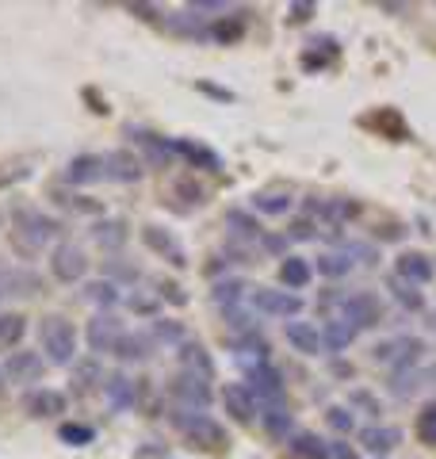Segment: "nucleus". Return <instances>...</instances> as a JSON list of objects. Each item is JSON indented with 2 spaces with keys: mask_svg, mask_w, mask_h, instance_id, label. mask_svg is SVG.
Listing matches in <instances>:
<instances>
[{
  "mask_svg": "<svg viewBox=\"0 0 436 459\" xmlns=\"http://www.w3.org/2000/svg\"><path fill=\"white\" fill-rule=\"evenodd\" d=\"M39 337H42V352H47L50 364H57V368L73 364V356H77V329H73L69 318H62V314L42 318Z\"/></svg>",
  "mask_w": 436,
  "mask_h": 459,
  "instance_id": "1",
  "label": "nucleus"
},
{
  "mask_svg": "<svg viewBox=\"0 0 436 459\" xmlns=\"http://www.w3.org/2000/svg\"><path fill=\"white\" fill-rule=\"evenodd\" d=\"M57 226L54 219H47L42 211H31V207H20L16 211V249L23 253H39L50 246V238H57Z\"/></svg>",
  "mask_w": 436,
  "mask_h": 459,
  "instance_id": "2",
  "label": "nucleus"
},
{
  "mask_svg": "<svg viewBox=\"0 0 436 459\" xmlns=\"http://www.w3.org/2000/svg\"><path fill=\"white\" fill-rule=\"evenodd\" d=\"M169 418H172V425H177L187 440L199 444V448H203V444H207V448H222V444H226V429L218 425L211 413H196V410H180L177 406V413H169Z\"/></svg>",
  "mask_w": 436,
  "mask_h": 459,
  "instance_id": "3",
  "label": "nucleus"
},
{
  "mask_svg": "<svg viewBox=\"0 0 436 459\" xmlns=\"http://www.w3.org/2000/svg\"><path fill=\"white\" fill-rule=\"evenodd\" d=\"M421 352H425V344H421L417 337H410V333L387 337V341L375 344V360L387 364V368H395V371H410Z\"/></svg>",
  "mask_w": 436,
  "mask_h": 459,
  "instance_id": "4",
  "label": "nucleus"
},
{
  "mask_svg": "<svg viewBox=\"0 0 436 459\" xmlns=\"http://www.w3.org/2000/svg\"><path fill=\"white\" fill-rule=\"evenodd\" d=\"M245 386H249V394H253L257 402H265V410H272V406H283L287 386H283L280 368H272V364H260V368H253L249 376H245Z\"/></svg>",
  "mask_w": 436,
  "mask_h": 459,
  "instance_id": "5",
  "label": "nucleus"
},
{
  "mask_svg": "<svg viewBox=\"0 0 436 459\" xmlns=\"http://www.w3.org/2000/svg\"><path fill=\"white\" fill-rule=\"evenodd\" d=\"M172 398H177L180 410H196V413H207L211 406V379L203 376H192V371H180L177 379H172Z\"/></svg>",
  "mask_w": 436,
  "mask_h": 459,
  "instance_id": "6",
  "label": "nucleus"
},
{
  "mask_svg": "<svg viewBox=\"0 0 436 459\" xmlns=\"http://www.w3.org/2000/svg\"><path fill=\"white\" fill-rule=\"evenodd\" d=\"M341 318L353 325V329H371V325H379L383 318V307H379V295H371V291H356V295H344L341 299Z\"/></svg>",
  "mask_w": 436,
  "mask_h": 459,
  "instance_id": "7",
  "label": "nucleus"
},
{
  "mask_svg": "<svg viewBox=\"0 0 436 459\" xmlns=\"http://www.w3.org/2000/svg\"><path fill=\"white\" fill-rule=\"evenodd\" d=\"M123 337H126V329L111 310L96 314V318H89V325H84V341H89L92 352H115V344Z\"/></svg>",
  "mask_w": 436,
  "mask_h": 459,
  "instance_id": "8",
  "label": "nucleus"
},
{
  "mask_svg": "<svg viewBox=\"0 0 436 459\" xmlns=\"http://www.w3.org/2000/svg\"><path fill=\"white\" fill-rule=\"evenodd\" d=\"M253 307L268 318H295L302 310V299L295 291H280V287H257L253 291Z\"/></svg>",
  "mask_w": 436,
  "mask_h": 459,
  "instance_id": "9",
  "label": "nucleus"
},
{
  "mask_svg": "<svg viewBox=\"0 0 436 459\" xmlns=\"http://www.w3.org/2000/svg\"><path fill=\"white\" fill-rule=\"evenodd\" d=\"M50 272L62 283H77L84 280V272H89V256H84L81 246H73V241H62L54 253H50Z\"/></svg>",
  "mask_w": 436,
  "mask_h": 459,
  "instance_id": "10",
  "label": "nucleus"
},
{
  "mask_svg": "<svg viewBox=\"0 0 436 459\" xmlns=\"http://www.w3.org/2000/svg\"><path fill=\"white\" fill-rule=\"evenodd\" d=\"M142 241H145V249H153L157 256H165L169 264H177V268H184V264H187L184 246L169 234V230H161V226H142Z\"/></svg>",
  "mask_w": 436,
  "mask_h": 459,
  "instance_id": "11",
  "label": "nucleus"
},
{
  "mask_svg": "<svg viewBox=\"0 0 436 459\" xmlns=\"http://www.w3.org/2000/svg\"><path fill=\"white\" fill-rule=\"evenodd\" d=\"M283 337H287L291 349L302 352V356H322V329L310 325V322H302V318L287 322L283 325Z\"/></svg>",
  "mask_w": 436,
  "mask_h": 459,
  "instance_id": "12",
  "label": "nucleus"
},
{
  "mask_svg": "<svg viewBox=\"0 0 436 459\" xmlns=\"http://www.w3.org/2000/svg\"><path fill=\"white\" fill-rule=\"evenodd\" d=\"M42 368H47V360H42L39 352H31V349H20V352H12V356H8L4 376H8L12 383H39Z\"/></svg>",
  "mask_w": 436,
  "mask_h": 459,
  "instance_id": "13",
  "label": "nucleus"
},
{
  "mask_svg": "<svg viewBox=\"0 0 436 459\" xmlns=\"http://www.w3.org/2000/svg\"><path fill=\"white\" fill-rule=\"evenodd\" d=\"M104 177L115 184H135V180H142V161L130 150H111L104 157Z\"/></svg>",
  "mask_w": 436,
  "mask_h": 459,
  "instance_id": "14",
  "label": "nucleus"
},
{
  "mask_svg": "<svg viewBox=\"0 0 436 459\" xmlns=\"http://www.w3.org/2000/svg\"><path fill=\"white\" fill-rule=\"evenodd\" d=\"M356 440H360V448H368L371 455H387V452L398 448L402 433L398 429H390V425H363L356 433Z\"/></svg>",
  "mask_w": 436,
  "mask_h": 459,
  "instance_id": "15",
  "label": "nucleus"
},
{
  "mask_svg": "<svg viewBox=\"0 0 436 459\" xmlns=\"http://www.w3.org/2000/svg\"><path fill=\"white\" fill-rule=\"evenodd\" d=\"M395 276L405 280V283H414V287H421V283H429L436 276V268H432V261L425 253H402L395 261Z\"/></svg>",
  "mask_w": 436,
  "mask_h": 459,
  "instance_id": "16",
  "label": "nucleus"
},
{
  "mask_svg": "<svg viewBox=\"0 0 436 459\" xmlns=\"http://www.w3.org/2000/svg\"><path fill=\"white\" fill-rule=\"evenodd\" d=\"M222 402H226V410L234 413L241 425H249L257 413H260V410H257V398L249 394V386H245V383H230L226 391H222Z\"/></svg>",
  "mask_w": 436,
  "mask_h": 459,
  "instance_id": "17",
  "label": "nucleus"
},
{
  "mask_svg": "<svg viewBox=\"0 0 436 459\" xmlns=\"http://www.w3.org/2000/svg\"><path fill=\"white\" fill-rule=\"evenodd\" d=\"M65 180L69 184H96V180H104V157H96V153L73 157L69 169H65Z\"/></svg>",
  "mask_w": 436,
  "mask_h": 459,
  "instance_id": "18",
  "label": "nucleus"
},
{
  "mask_svg": "<svg viewBox=\"0 0 436 459\" xmlns=\"http://www.w3.org/2000/svg\"><path fill=\"white\" fill-rule=\"evenodd\" d=\"M27 410H31L35 418H57V413H65V394L50 391V386H39V391L27 394Z\"/></svg>",
  "mask_w": 436,
  "mask_h": 459,
  "instance_id": "19",
  "label": "nucleus"
},
{
  "mask_svg": "<svg viewBox=\"0 0 436 459\" xmlns=\"http://www.w3.org/2000/svg\"><path fill=\"white\" fill-rule=\"evenodd\" d=\"M177 356H180V371H192V376H203V379L214 376V364H211V356H207V349H203V344L184 341Z\"/></svg>",
  "mask_w": 436,
  "mask_h": 459,
  "instance_id": "20",
  "label": "nucleus"
},
{
  "mask_svg": "<svg viewBox=\"0 0 436 459\" xmlns=\"http://www.w3.org/2000/svg\"><path fill=\"white\" fill-rule=\"evenodd\" d=\"M138 146H142V153H145V161H150L153 169H165L169 161H172V138H161V134H153V131H142L138 134Z\"/></svg>",
  "mask_w": 436,
  "mask_h": 459,
  "instance_id": "21",
  "label": "nucleus"
},
{
  "mask_svg": "<svg viewBox=\"0 0 436 459\" xmlns=\"http://www.w3.org/2000/svg\"><path fill=\"white\" fill-rule=\"evenodd\" d=\"M353 341H356V329L348 325L344 318H329V322H326V329H322V349H326L329 356L344 352Z\"/></svg>",
  "mask_w": 436,
  "mask_h": 459,
  "instance_id": "22",
  "label": "nucleus"
},
{
  "mask_svg": "<svg viewBox=\"0 0 436 459\" xmlns=\"http://www.w3.org/2000/svg\"><path fill=\"white\" fill-rule=\"evenodd\" d=\"M172 150H177L180 157H187L196 169H207V172H218L222 169V157H218L214 150H207V146H199V142H187V138H180V142H172Z\"/></svg>",
  "mask_w": 436,
  "mask_h": 459,
  "instance_id": "23",
  "label": "nucleus"
},
{
  "mask_svg": "<svg viewBox=\"0 0 436 459\" xmlns=\"http://www.w3.org/2000/svg\"><path fill=\"white\" fill-rule=\"evenodd\" d=\"M104 394H108V406L115 413H123L135 406V383H130L126 376H108L104 379Z\"/></svg>",
  "mask_w": 436,
  "mask_h": 459,
  "instance_id": "24",
  "label": "nucleus"
},
{
  "mask_svg": "<svg viewBox=\"0 0 436 459\" xmlns=\"http://www.w3.org/2000/svg\"><path fill=\"white\" fill-rule=\"evenodd\" d=\"M310 276H314V268L302 261V256H283L280 261V283L291 287V291H302V287L310 283Z\"/></svg>",
  "mask_w": 436,
  "mask_h": 459,
  "instance_id": "25",
  "label": "nucleus"
},
{
  "mask_svg": "<svg viewBox=\"0 0 436 459\" xmlns=\"http://www.w3.org/2000/svg\"><path fill=\"white\" fill-rule=\"evenodd\" d=\"M291 452L299 459H329V444L318 440L314 433H291Z\"/></svg>",
  "mask_w": 436,
  "mask_h": 459,
  "instance_id": "26",
  "label": "nucleus"
},
{
  "mask_svg": "<svg viewBox=\"0 0 436 459\" xmlns=\"http://www.w3.org/2000/svg\"><path fill=\"white\" fill-rule=\"evenodd\" d=\"M84 299L111 310L115 303H119V283H115V280H89V283H84Z\"/></svg>",
  "mask_w": 436,
  "mask_h": 459,
  "instance_id": "27",
  "label": "nucleus"
},
{
  "mask_svg": "<svg viewBox=\"0 0 436 459\" xmlns=\"http://www.w3.org/2000/svg\"><path fill=\"white\" fill-rule=\"evenodd\" d=\"M150 349H153V341H150V337L126 333L119 344H115V356H119V360H145V356H150Z\"/></svg>",
  "mask_w": 436,
  "mask_h": 459,
  "instance_id": "28",
  "label": "nucleus"
},
{
  "mask_svg": "<svg viewBox=\"0 0 436 459\" xmlns=\"http://www.w3.org/2000/svg\"><path fill=\"white\" fill-rule=\"evenodd\" d=\"M387 291L395 295V299H398V303H402L405 310H421V307H425V295H421L414 283L398 280V276H390V280H387Z\"/></svg>",
  "mask_w": 436,
  "mask_h": 459,
  "instance_id": "29",
  "label": "nucleus"
},
{
  "mask_svg": "<svg viewBox=\"0 0 436 459\" xmlns=\"http://www.w3.org/2000/svg\"><path fill=\"white\" fill-rule=\"evenodd\" d=\"M226 222H230V234H234L238 241H253V238H260V222L253 219L249 211H230V214H226Z\"/></svg>",
  "mask_w": 436,
  "mask_h": 459,
  "instance_id": "30",
  "label": "nucleus"
},
{
  "mask_svg": "<svg viewBox=\"0 0 436 459\" xmlns=\"http://www.w3.org/2000/svg\"><path fill=\"white\" fill-rule=\"evenodd\" d=\"M27 318L23 314H0V349H12V344L23 341Z\"/></svg>",
  "mask_w": 436,
  "mask_h": 459,
  "instance_id": "31",
  "label": "nucleus"
},
{
  "mask_svg": "<svg viewBox=\"0 0 436 459\" xmlns=\"http://www.w3.org/2000/svg\"><path fill=\"white\" fill-rule=\"evenodd\" d=\"M150 341H153V344H177V349H180V344L187 341V333H184V325H180V322L157 318L153 329H150Z\"/></svg>",
  "mask_w": 436,
  "mask_h": 459,
  "instance_id": "32",
  "label": "nucleus"
},
{
  "mask_svg": "<svg viewBox=\"0 0 436 459\" xmlns=\"http://www.w3.org/2000/svg\"><path fill=\"white\" fill-rule=\"evenodd\" d=\"M253 207H257L260 214H287V211H291V195H287V192H260V195L253 199Z\"/></svg>",
  "mask_w": 436,
  "mask_h": 459,
  "instance_id": "33",
  "label": "nucleus"
},
{
  "mask_svg": "<svg viewBox=\"0 0 436 459\" xmlns=\"http://www.w3.org/2000/svg\"><path fill=\"white\" fill-rule=\"evenodd\" d=\"M348 268H353L348 253H326V256H318V272H322V276H329V280L348 276Z\"/></svg>",
  "mask_w": 436,
  "mask_h": 459,
  "instance_id": "34",
  "label": "nucleus"
},
{
  "mask_svg": "<svg viewBox=\"0 0 436 459\" xmlns=\"http://www.w3.org/2000/svg\"><path fill=\"white\" fill-rule=\"evenodd\" d=\"M92 234H96V241H100L104 249H119L123 241H126V230H123V222H119V219H115V222H100V226L92 230Z\"/></svg>",
  "mask_w": 436,
  "mask_h": 459,
  "instance_id": "35",
  "label": "nucleus"
},
{
  "mask_svg": "<svg viewBox=\"0 0 436 459\" xmlns=\"http://www.w3.org/2000/svg\"><path fill=\"white\" fill-rule=\"evenodd\" d=\"M265 433H268V437H275V440L291 433V413H287L283 406L265 410Z\"/></svg>",
  "mask_w": 436,
  "mask_h": 459,
  "instance_id": "36",
  "label": "nucleus"
},
{
  "mask_svg": "<svg viewBox=\"0 0 436 459\" xmlns=\"http://www.w3.org/2000/svg\"><path fill=\"white\" fill-rule=\"evenodd\" d=\"M245 291H249V287H245L241 280H222V283H214V303H241L245 299ZM230 307V310H234Z\"/></svg>",
  "mask_w": 436,
  "mask_h": 459,
  "instance_id": "37",
  "label": "nucleus"
},
{
  "mask_svg": "<svg viewBox=\"0 0 436 459\" xmlns=\"http://www.w3.org/2000/svg\"><path fill=\"white\" fill-rule=\"evenodd\" d=\"M417 437L425 440L429 448H436V402H429V406L417 413Z\"/></svg>",
  "mask_w": 436,
  "mask_h": 459,
  "instance_id": "38",
  "label": "nucleus"
},
{
  "mask_svg": "<svg viewBox=\"0 0 436 459\" xmlns=\"http://www.w3.org/2000/svg\"><path fill=\"white\" fill-rule=\"evenodd\" d=\"M326 421L337 429V433H353V429H356V418H348L344 406H329V410H326Z\"/></svg>",
  "mask_w": 436,
  "mask_h": 459,
  "instance_id": "39",
  "label": "nucleus"
},
{
  "mask_svg": "<svg viewBox=\"0 0 436 459\" xmlns=\"http://www.w3.org/2000/svg\"><path fill=\"white\" fill-rule=\"evenodd\" d=\"M57 437H62L65 444H89L92 429L89 425H62V429H57Z\"/></svg>",
  "mask_w": 436,
  "mask_h": 459,
  "instance_id": "40",
  "label": "nucleus"
},
{
  "mask_svg": "<svg viewBox=\"0 0 436 459\" xmlns=\"http://www.w3.org/2000/svg\"><path fill=\"white\" fill-rule=\"evenodd\" d=\"M353 406H360L363 413H368V418H379V398L375 394H368V391H353Z\"/></svg>",
  "mask_w": 436,
  "mask_h": 459,
  "instance_id": "41",
  "label": "nucleus"
},
{
  "mask_svg": "<svg viewBox=\"0 0 436 459\" xmlns=\"http://www.w3.org/2000/svg\"><path fill=\"white\" fill-rule=\"evenodd\" d=\"M214 39H218V42L241 39V23H238V20H218V23H214Z\"/></svg>",
  "mask_w": 436,
  "mask_h": 459,
  "instance_id": "42",
  "label": "nucleus"
},
{
  "mask_svg": "<svg viewBox=\"0 0 436 459\" xmlns=\"http://www.w3.org/2000/svg\"><path fill=\"white\" fill-rule=\"evenodd\" d=\"M169 27H172L177 35H203L199 27H196V16H192V12H184V16H172Z\"/></svg>",
  "mask_w": 436,
  "mask_h": 459,
  "instance_id": "43",
  "label": "nucleus"
},
{
  "mask_svg": "<svg viewBox=\"0 0 436 459\" xmlns=\"http://www.w3.org/2000/svg\"><path fill=\"white\" fill-rule=\"evenodd\" d=\"M177 195H184L187 199V204H203V199H207V195H203V188H199V184L196 180H177Z\"/></svg>",
  "mask_w": 436,
  "mask_h": 459,
  "instance_id": "44",
  "label": "nucleus"
},
{
  "mask_svg": "<svg viewBox=\"0 0 436 459\" xmlns=\"http://www.w3.org/2000/svg\"><path fill=\"white\" fill-rule=\"evenodd\" d=\"M287 238H291V241H310V238H314V222H310V219H299V222H291Z\"/></svg>",
  "mask_w": 436,
  "mask_h": 459,
  "instance_id": "45",
  "label": "nucleus"
},
{
  "mask_svg": "<svg viewBox=\"0 0 436 459\" xmlns=\"http://www.w3.org/2000/svg\"><path fill=\"white\" fill-rule=\"evenodd\" d=\"M130 310H138V314H153V310H157V299H150V295H130Z\"/></svg>",
  "mask_w": 436,
  "mask_h": 459,
  "instance_id": "46",
  "label": "nucleus"
},
{
  "mask_svg": "<svg viewBox=\"0 0 436 459\" xmlns=\"http://www.w3.org/2000/svg\"><path fill=\"white\" fill-rule=\"evenodd\" d=\"M230 4H222V0H196V4H187V12H192V16H196V12H226Z\"/></svg>",
  "mask_w": 436,
  "mask_h": 459,
  "instance_id": "47",
  "label": "nucleus"
},
{
  "mask_svg": "<svg viewBox=\"0 0 436 459\" xmlns=\"http://www.w3.org/2000/svg\"><path fill=\"white\" fill-rule=\"evenodd\" d=\"M329 459H360V455L348 448L344 440H333V444H329Z\"/></svg>",
  "mask_w": 436,
  "mask_h": 459,
  "instance_id": "48",
  "label": "nucleus"
},
{
  "mask_svg": "<svg viewBox=\"0 0 436 459\" xmlns=\"http://www.w3.org/2000/svg\"><path fill=\"white\" fill-rule=\"evenodd\" d=\"M100 376V368L89 360V364H84V368H77V386H89V383H84V379H96Z\"/></svg>",
  "mask_w": 436,
  "mask_h": 459,
  "instance_id": "49",
  "label": "nucleus"
},
{
  "mask_svg": "<svg viewBox=\"0 0 436 459\" xmlns=\"http://www.w3.org/2000/svg\"><path fill=\"white\" fill-rule=\"evenodd\" d=\"M161 295H165V299H172V303H184V299H187V295L180 291V287H177V283H169V280L161 283Z\"/></svg>",
  "mask_w": 436,
  "mask_h": 459,
  "instance_id": "50",
  "label": "nucleus"
},
{
  "mask_svg": "<svg viewBox=\"0 0 436 459\" xmlns=\"http://www.w3.org/2000/svg\"><path fill=\"white\" fill-rule=\"evenodd\" d=\"M314 16V4H291V20H310Z\"/></svg>",
  "mask_w": 436,
  "mask_h": 459,
  "instance_id": "51",
  "label": "nucleus"
},
{
  "mask_svg": "<svg viewBox=\"0 0 436 459\" xmlns=\"http://www.w3.org/2000/svg\"><path fill=\"white\" fill-rule=\"evenodd\" d=\"M265 249H268V253H283V238H275V234L265 238Z\"/></svg>",
  "mask_w": 436,
  "mask_h": 459,
  "instance_id": "52",
  "label": "nucleus"
},
{
  "mask_svg": "<svg viewBox=\"0 0 436 459\" xmlns=\"http://www.w3.org/2000/svg\"><path fill=\"white\" fill-rule=\"evenodd\" d=\"M4 383H8V376H4V368H0V394H4Z\"/></svg>",
  "mask_w": 436,
  "mask_h": 459,
  "instance_id": "53",
  "label": "nucleus"
}]
</instances>
